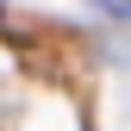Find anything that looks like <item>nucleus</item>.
I'll list each match as a JSON object with an SVG mask.
<instances>
[{
    "instance_id": "f257e3e1",
    "label": "nucleus",
    "mask_w": 131,
    "mask_h": 131,
    "mask_svg": "<svg viewBox=\"0 0 131 131\" xmlns=\"http://www.w3.org/2000/svg\"><path fill=\"white\" fill-rule=\"evenodd\" d=\"M106 13H119V19H131V0H100Z\"/></svg>"
}]
</instances>
